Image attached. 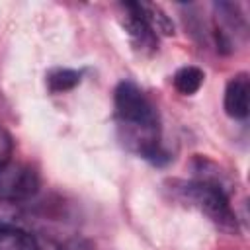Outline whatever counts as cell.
<instances>
[{
  "label": "cell",
  "mask_w": 250,
  "mask_h": 250,
  "mask_svg": "<svg viewBox=\"0 0 250 250\" xmlns=\"http://www.w3.org/2000/svg\"><path fill=\"white\" fill-rule=\"evenodd\" d=\"M113 104L123 145L154 164L166 162L168 152L160 145L158 113L146 94L135 82L123 80L115 88Z\"/></svg>",
  "instance_id": "obj_1"
},
{
  "label": "cell",
  "mask_w": 250,
  "mask_h": 250,
  "mask_svg": "<svg viewBox=\"0 0 250 250\" xmlns=\"http://www.w3.org/2000/svg\"><path fill=\"white\" fill-rule=\"evenodd\" d=\"M225 111L232 119H246L250 107V80L246 72L234 74L225 88Z\"/></svg>",
  "instance_id": "obj_4"
},
{
  "label": "cell",
  "mask_w": 250,
  "mask_h": 250,
  "mask_svg": "<svg viewBox=\"0 0 250 250\" xmlns=\"http://www.w3.org/2000/svg\"><path fill=\"white\" fill-rule=\"evenodd\" d=\"M182 195L199 211H203L211 221L225 229H236V217L230 209L227 189L223 184L209 182V180H193L182 184Z\"/></svg>",
  "instance_id": "obj_2"
},
{
  "label": "cell",
  "mask_w": 250,
  "mask_h": 250,
  "mask_svg": "<svg viewBox=\"0 0 250 250\" xmlns=\"http://www.w3.org/2000/svg\"><path fill=\"white\" fill-rule=\"evenodd\" d=\"M78 82H80V72L72 70V68H57L47 74V86L55 94L72 90Z\"/></svg>",
  "instance_id": "obj_8"
},
{
  "label": "cell",
  "mask_w": 250,
  "mask_h": 250,
  "mask_svg": "<svg viewBox=\"0 0 250 250\" xmlns=\"http://www.w3.org/2000/svg\"><path fill=\"white\" fill-rule=\"evenodd\" d=\"M203 78H205V74H203V70L199 66H193V64L182 66L174 74V88L184 96H191L201 88Z\"/></svg>",
  "instance_id": "obj_6"
},
{
  "label": "cell",
  "mask_w": 250,
  "mask_h": 250,
  "mask_svg": "<svg viewBox=\"0 0 250 250\" xmlns=\"http://www.w3.org/2000/svg\"><path fill=\"white\" fill-rule=\"evenodd\" d=\"M0 250H45L43 244L23 229L0 232Z\"/></svg>",
  "instance_id": "obj_5"
},
{
  "label": "cell",
  "mask_w": 250,
  "mask_h": 250,
  "mask_svg": "<svg viewBox=\"0 0 250 250\" xmlns=\"http://www.w3.org/2000/svg\"><path fill=\"white\" fill-rule=\"evenodd\" d=\"M123 8V25L131 37V43L143 55H152L158 47V35L148 25L146 18L143 16L141 2H125Z\"/></svg>",
  "instance_id": "obj_3"
},
{
  "label": "cell",
  "mask_w": 250,
  "mask_h": 250,
  "mask_svg": "<svg viewBox=\"0 0 250 250\" xmlns=\"http://www.w3.org/2000/svg\"><path fill=\"white\" fill-rule=\"evenodd\" d=\"M21 221H23V209L20 201L2 199L0 201V232L21 229Z\"/></svg>",
  "instance_id": "obj_9"
},
{
  "label": "cell",
  "mask_w": 250,
  "mask_h": 250,
  "mask_svg": "<svg viewBox=\"0 0 250 250\" xmlns=\"http://www.w3.org/2000/svg\"><path fill=\"white\" fill-rule=\"evenodd\" d=\"M141 10H143V16L146 18L148 25L152 27V31L158 35H172L174 33V23L170 20V16H166V12L156 6V4H145L141 2Z\"/></svg>",
  "instance_id": "obj_7"
},
{
  "label": "cell",
  "mask_w": 250,
  "mask_h": 250,
  "mask_svg": "<svg viewBox=\"0 0 250 250\" xmlns=\"http://www.w3.org/2000/svg\"><path fill=\"white\" fill-rule=\"evenodd\" d=\"M10 158H12V139L4 129H0V168L8 166Z\"/></svg>",
  "instance_id": "obj_10"
}]
</instances>
